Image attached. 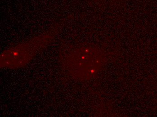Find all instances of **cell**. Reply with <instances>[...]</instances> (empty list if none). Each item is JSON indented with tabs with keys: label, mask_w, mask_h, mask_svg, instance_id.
Returning a JSON list of instances; mask_svg holds the SVG:
<instances>
[{
	"label": "cell",
	"mask_w": 157,
	"mask_h": 117,
	"mask_svg": "<svg viewBox=\"0 0 157 117\" xmlns=\"http://www.w3.org/2000/svg\"><path fill=\"white\" fill-rule=\"evenodd\" d=\"M54 37L53 33L48 32L5 50L1 55V68L23 67L50 44Z\"/></svg>",
	"instance_id": "6da1fadb"
},
{
	"label": "cell",
	"mask_w": 157,
	"mask_h": 117,
	"mask_svg": "<svg viewBox=\"0 0 157 117\" xmlns=\"http://www.w3.org/2000/svg\"><path fill=\"white\" fill-rule=\"evenodd\" d=\"M60 58L64 69L73 77L82 79L94 76L100 69L102 63L100 55L89 49L77 50Z\"/></svg>",
	"instance_id": "7a4b0ae2"
}]
</instances>
